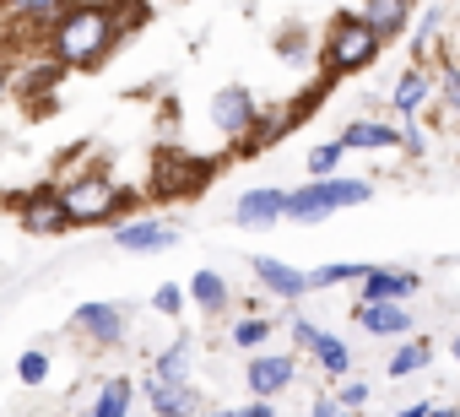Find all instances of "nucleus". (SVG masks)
<instances>
[{"instance_id":"18","label":"nucleus","mask_w":460,"mask_h":417,"mask_svg":"<svg viewBox=\"0 0 460 417\" xmlns=\"http://www.w3.org/2000/svg\"><path fill=\"white\" fill-rule=\"evenodd\" d=\"M190 368H195V342H190V336H173V342L152 358V374L168 379V385H190Z\"/></svg>"},{"instance_id":"31","label":"nucleus","mask_w":460,"mask_h":417,"mask_svg":"<svg viewBox=\"0 0 460 417\" xmlns=\"http://www.w3.org/2000/svg\"><path fill=\"white\" fill-rule=\"evenodd\" d=\"M227 417H277V406L255 395V401H244V406H234V412H227Z\"/></svg>"},{"instance_id":"17","label":"nucleus","mask_w":460,"mask_h":417,"mask_svg":"<svg viewBox=\"0 0 460 417\" xmlns=\"http://www.w3.org/2000/svg\"><path fill=\"white\" fill-rule=\"evenodd\" d=\"M428 98H433V76H428L422 66H406V71L395 76V93H390L395 114H406V120H411V114H417V109H422Z\"/></svg>"},{"instance_id":"6","label":"nucleus","mask_w":460,"mask_h":417,"mask_svg":"<svg viewBox=\"0 0 460 417\" xmlns=\"http://www.w3.org/2000/svg\"><path fill=\"white\" fill-rule=\"evenodd\" d=\"M76 336H87L93 347H119L125 342V304H109V298H87V304H76L71 309V320H66Z\"/></svg>"},{"instance_id":"11","label":"nucleus","mask_w":460,"mask_h":417,"mask_svg":"<svg viewBox=\"0 0 460 417\" xmlns=\"http://www.w3.org/2000/svg\"><path fill=\"white\" fill-rule=\"evenodd\" d=\"M293 379H298V358H293V352H255L250 368H244V385H250L261 401H277Z\"/></svg>"},{"instance_id":"34","label":"nucleus","mask_w":460,"mask_h":417,"mask_svg":"<svg viewBox=\"0 0 460 417\" xmlns=\"http://www.w3.org/2000/svg\"><path fill=\"white\" fill-rule=\"evenodd\" d=\"M6 87H12V71H6V60H0V98H6Z\"/></svg>"},{"instance_id":"2","label":"nucleus","mask_w":460,"mask_h":417,"mask_svg":"<svg viewBox=\"0 0 460 417\" xmlns=\"http://www.w3.org/2000/svg\"><path fill=\"white\" fill-rule=\"evenodd\" d=\"M60 206H66L71 228H98V223H114L130 200H125V190H119L114 173H103V168H82L76 179L60 184Z\"/></svg>"},{"instance_id":"38","label":"nucleus","mask_w":460,"mask_h":417,"mask_svg":"<svg viewBox=\"0 0 460 417\" xmlns=\"http://www.w3.org/2000/svg\"><path fill=\"white\" fill-rule=\"evenodd\" d=\"M341 417H358V412H341Z\"/></svg>"},{"instance_id":"25","label":"nucleus","mask_w":460,"mask_h":417,"mask_svg":"<svg viewBox=\"0 0 460 417\" xmlns=\"http://www.w3.org/2000/svg\"><path fill=\"white\" fill-rule=\"evenodd\" d=\"M227 342H234L239 352H261V347L271 342V320H266V315H244V320H234Z\"/></svg>"},{"instance_id":"5","label":"nucleus","mask_w":460,"mask_h":417,"mask_svg":"<svg viewBox=\"0 0 460 417\" xmlns=\"http://www.w3.org/2000/svg\"><path fill=\"white\" fill-rule=\"evenodd\" d=\"M255 120H261V103H255V93L244 82H227V87L211 93V130L222 141H239L244 146L250 130H255Z\"/></svg>"},{"instance_id":"21","label":"nucleus","mask_w":460,"mask_h":417,"mask_svg":"<svg viewBox=\"0 0 460 417\" xmlns=\"http://www.w3.org/2000/svg\"><path fill=\"white\" fill-rule=\"evenodd\" d=\"M130 401H136V385H130L125 374H114V379H103V385H98V395H93L87 417H130Z\"/></svg>"},{"instance_id":"26","label":"nucleus","mask_w":460,"mask_h":417,"mask_svg":"<svg viewBox=\"0 0 460 417\" xmlns=\"http://www.w3.org/2000/svg\"><path fill=\"white\" fill-rule=\"evenodd\" d=\"M341 157H347V146H341V141H320V146L309 152V163H304V168H309V179H331V173L341 168Z\"/></svg>"},{"instance_id":"8","label":"nucleus","mask_w":460,"mask_h":417,"mask_svg":"<svg viewBox=\"0 0 460 417\" xmlns=\"http://www.w3.org/2000/svg\"><path fill=\"white\" fill-rule=\"evenodd\" d=\"M282 217H288V190H277V184H255V190H244V195L234 200V212H227V223H234V228H250V234L277 228Z\"/></svg>"},{"instance_id":"28","label":"nucleus","mask_w":460,"mask_h":417,"mask_svg":"<svg viewBox=\"0 0 460 417\" xmlns=\"http://www.w3.org/2000/svg\"><path fill=\"white\" fill-rule=\"evenodd\" d=\"M184 298H190V293H184L179 282H163V288L152 293V309H157V315H168V320H179V315H184Z\"/></svg>"},{"instance_id":"3","label":"nucleus","mask_w":460,"mask_h":417,"mask_svg":"<svg viewBox=\"0 0 460 417\" xmlns=\"http://www.w3.org/2000/svg\"><path fill=\"white\" fill-rule=\"evenodd\" d=\"M374 195L368 179H347V173H331V179H309L298 190H288V223H325L347 206H363Z\"/></svg>"},{"instance_id":"27","label":"nucleus","mask_w":460,"mask_h":417,"mask_svg":"<svg viewBox=\"0 0 460 417\" xmlns=\"http://www.w3.org/2000/svg\"><path fill=\"white\" fill-rule=\"evenodd\" d=\"M49 368H55V363H49V352H44V347H28V352L17 358V379H22V385H44V379H49Z\"/></svg>"},{"instance_id":"16","label":"nucleus","mask_w":460,"mask_h":417,"mask_svg":"<svg viewBox=\"0 0 460 417\" xmlns=\"http://www.w3.org/2000/svg\"><path fill=\"white\" fill-rule=\"evenodd\" d=\"M352 320L368 336H411V309L406 304H352Z\"/></svg>"},{"instance_id":"10","label":"nucleus","mask_w":460,"mask_h":417,"mask_svg":"<svg viewBox=\"0 0 460 417\" xmlns=\"http://www.w3.org/2000/svg\"><path fill=\"white\" fill-rule=\"evenodd\" d=\"M250 271H255V282L266 288V298L304 304V298L314 293V288H309V271H298V266H288V261H277V255H255Z\"/></svg>"},{"instance_id":"9","label":"nucleus","mask_w":460,"mask_h":417,"mask_svg":"<svg viewBox=\"0 0 460 417\" xmlns=\"http://www.w3.org/2000/svg\"><path fill=\"white\" fill-rule=\"evenodd\" d=\"M17 217H22V234H33V239H60L71 228L66 206H60V190H28V195H17Z\"/></svg>"},{"instance_id":"33","label":"nucleus","mask_w":460,"mask_h":417,"mask_svg":"<svg viewBox=\"0 0 460 417\" xmlns=\"http://www.w3.org/2000/svg\"><path fill=\"white\" fill-rule=\"evenodd\" d=\"M395 417H433V406H428V401H417V406H406V412H395Z\"/></svg>"},{"instance_id":"13","label":"nucleus","mask_w":460,"mask_h":417,"mask_svg":"<svg viewBox=\"0 0 460 417\" xmlns=\"http://www.w3.org/2000/svg\"><path fill=\"white\" fill-rule=\"evenodd\" d=\"M422 288V277L411 266H374L363 282H358V304H401Z\"/></svg>"},{"instance_id":"22","label":"nucleus","mask_w":460,"mask_h":417,"mask_svg":"<svg viewBox=\"0 0 460 417\" xmlns=\"http://www.w3.org/2000/svg\"><path fill=\"white\" fill-rule=\"evenodd\" d=\"M428 363H433V342H428V336H411V342H401V347L390 352L385 368H390V379H406V374H422Z\"/></svg>"},{"instance_id":"14","label":"nucleus","mask_w":460,"mask_h":417,"mask_svg":"<svg viewBox=\"0 0 460 417\" xmlns=\"http://www.w3.org/2000/svg\"><path fill=\"white\" fill-rule=\"evenodd\" d=\"M141 395H146V406H152V417H195V412H200V395H195V379H190V385H168V379H157V374H146V385H141Z\"/></svg>"},{"instance_id":"19","label":"nucleus","mask_w":460,"mask_h":417,"mask_svg":"<svg viewBox=\"0 0 460 417\" xmlns=\"http://www.w3.org/2000/svg\"><path fill=\"white\" fill-rule=\"evenodd\" d=\"M358 17H363L379 39H395V33L406 28V17H411V0H363Z\"/></svg>"},{"instance_id":"4","label":"nucleus","mask_w":460,"mask_h":417,"mask_svg":"<svg viewBox=\"0 0 460 417\" xmlns=\"http://www.w3.org/2000/svg\"><path fill=\"white\" fill-rule=\"evenodd\" d=\"M379 33L363 22V17H336L331 28H325V71L331 76H352V71H363V66H374V55H379Z\"/></svg>"},{"instance_id":"15","label":"nucleus","mask_w":460,"mask_h":417,"mask_svg":"<svg viewBox=\"0 0 460 417\" xmlns=\"http://www.w3.org/2000/svg\"><path fill=\"white\" fill-rule=\"evenodd\" d=\"M401 125H385V120H352V125H341V146L347 152H390V146H401Z\"/></svg>"},{"instance_id":"20","label":"nucleus","mask_w":460,"mask_h":417,"mask_svg":"<svg viewBox=\"0 0 460 417\" xmlns=\"http://www.w3.org/2000/svg\"><path fill=\"white\" fill-rule=\"evenodd\" d=\"M184 293H190V304H195L200 315H227V304H234V293H227V282H222L217 271H195V277L184 282Z\"/></svg>"},{"instance_id":"7","label":"nucleus","mask_w":460,"mask_h":417,"mask_svg":"<svg viewBox=\"0 0 460 417\" xmlns=\"http://www.w3.org/2000/svg\"><path fill=\"white\" fill-rule=\"evenodd\" d=\"M293 342H298L331 379H347V374H352V347H347L336 331H325V325H314V320L298 315V320H293Z\"/></svg>"},{"instance_id":"1","label":"nucleus","mask_w":460,"mask_h":417,"mask_svg":"<svg viewBox=\"0 0 460 417\" xmlns=\"http://www.w3.org/2000/svg\"><path fill=\"white\" fill-rule=\"evenodd\" d=\"M125 33L119 6H103V0H71V6L55 17L44 49L60 71H93L103 66V55L114 49V39Z\"/></svg>"},{"instance_id":"32","label":"nucleus","mask_w":460,"mask_h":417,"mask_svg":"<svg viewBox=\"0 0 460 417\" xmlns=\"http://www.w3.org/2000/svg\"><path fill=\"white\" fill-rule=\"evenodd\" d=\"M438 87H444V103H449V114L460 120V71H449V76H444Z\"/></svg>"},{"instance_id":"29","label":"nucleus","mask_w":460,"mask_h":417,"mask_svg":"<svg viewBox=\"0 0 460 417\" xmlns=\"http://www.w3.org/2000/svg\"><path fill=\"white\" fill-rule=\"evenodd\" d=\"M336 395H341V412H363V406H368V385H363V379H347Z\"/></svg>"},{"instance_id":"12","label":"nucleus","mask_w":460,"mask_h":417,"mask_svg":"<svg viewBox=\"0 0 460 417\" xmlns=\"http://www.w3.org/2000/svg\"><path fill=\"white\" fill-rule=\"evenodd\" d=\"M173 244H179V228L163 223V217H141V223H119L114 228V250H125V255H163Z\"/></svg>"},{"instance_id":"24","label":"nucleus","mask_w":460,"mask_h":417,"mask_svg":"<svg viewBox=\"0 0 460 417\" xmlns=\"http://www.w3.org/2000/svg\"><path fill=\"white\" fill-rule=\"evenodd\" d=\"M6 12H17V17H28V22H39L44 28V39H49V28H55V17L71 6V0H0Z\"/></svg>"},{"instance_id":"37","label":"nucleus","mask_w":460,"mask_h":417,"mask_svg":"<svg viewBox=\"0 0 460 417\" xmlns=\"http://www.w3.org/2000/svg\"><path fill=\"white\" fill-rule=\"evenodd\" d=\"M195 417H227V412H195Z\"/></svg>"},{"instance_id":"36","label":"nucleus","mask_w":460,"mask_h":417,"mask_svg":"<svg viewBox=\"0 0 460 417\" xmlns=\"http://www.w3.org/2000/svg\"><path fill=\"white\" fill-rule=\"evenodd\" d=\"M433 417H460V412L455 406H433Z\"/></svg>"},{"instance_id":"23","label":"nucleus","mask_w":460,"mask_h":417,"mask_svg":"<svg viewBox=\"0 0 460 417\" xmlns=\"http://www.w3.org/2000/svg\"><path fill=\"white\" fill-rule=\"evenodd\" d=\"M368 271H374L368 261H331V266L309 271V288H347V282H363Z\"/></svg>"},{"instance_id":"35","label":"nucleus","mask_w":460,"mask_h":417,"mask_svg":"<svg viewBox=\"0 0 460 417\" xmlns=\"http://www.w3.org/2000/svg\"><path fill=\"white\" fill-rule=\"evenodd\" d=\"M449 352H455V363H460V325H455V336H449Z\"/></svg>"},{"instance_id":"30","label":"nucleus","mask_w":460,"mask_h":417,"mask_svg":"<svg viewBox=\"0 0 460 417\" xmlns=\"http://www.w3.org/2000/svg\"><path fill=\"white\" fill-rule=\"evenodd\" d=\"M309 417H341V395L320 390V395H314V406H309Z\"/></svg>"}]
</instances>
